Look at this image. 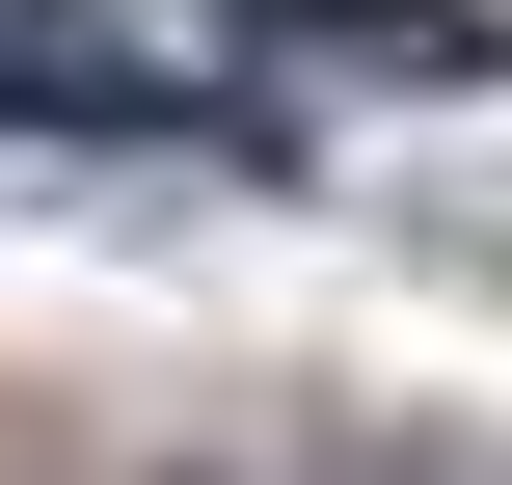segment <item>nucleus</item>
Masks as SVG:
<instances>
[{"label": "nucleus", "instance_id": "obj_1", "mask_svg": "<svg viewBox=\"0 0 512 485\" xmlns=\"http://www.w3.org/2000/svg\"><path fill=\"white\" fill-rule=\"evenodd\" d=\"M243 54H351V81H486V27L459 0H216Z\"/></svg>", "mask_w": 512, "mask_h": 485}]
</instances>
